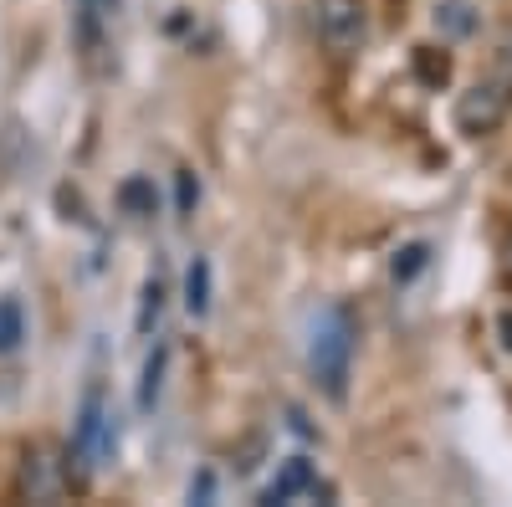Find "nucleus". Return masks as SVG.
<instances>
[{"label": "nucleus", "mask_w": 512, "mask_h": 507, "mask_svg": "<svg viewBox=\"0 0 512 507\" xmlns=\"http://www.w3.org/2000/svg\"><path fill=\"white\" fill-rule=\"evenodd\" d=\"M175 185H180V210L190 216V210L200 205V180L190 175V169H180V175H175Z\"/></svg>", "instance_id": "nucleus-15"}, {"label": "nucleus", "mask_w": 512, "mask_h": 507, "mask_svg": "<svg viewBox=\"0 0 512 507\" xmlns=\"http://www.w3.org/2000/svg\"><path fill=\"white\" fill-rule=\"evenodd\" d=\"M210 497H216V477L200 472V477L190 482V502H210Z\"/></svg>", "instance_id": "nucleus-16"}, {"label": "nucleus", "mask_w": 512, "mask_h": 507, "mask_svg": "<svg viewBox=\"0 0 512 507\" xmlns=\"http://www.w3.org/2000/svg\"><path fill=\"white\" fill-rule=\"evenodd\" d=\"M507 267H512V241H507Z\"/></svg>", "instance_id": "nucleus-19"}, {"label": "nucleus", "mask_w": 512, "mask_h": 507, "mask_svg": "<svg viewBox=\"0 0 512 507\" xmlns=\"http://www.w3.org/2000/svg\"><path fill=\"white\" fill-rule=\"evenodd\" d=\"M497 72H502V77H512V31L497 41Z\"/></svg>", "instance_id": "nucleus-18"}, {"label": "nucleus", "mask_w": 512, "mask_h": 507, "mask_svg": "<svg viewBox=\"0 0 512 507\" xmlns=\"http://www.w3.org/2000/svg\"><path fill=\"white\" fill-rule=\"evenodd\" d=\"M497 344H502V354H512V303L497 313Z\"/></svg>", "instance_id": "nucleus-17"}, {"label": "nucleus", "mask_w": 512, "mask_h": 507, "mask_svg": "<svg viewBox=\"0 0 512 507\" xmlns=\"http://www.w3.org/2000/svg\"><path fill=\"white\" fill-rule=\"evenodd\" d=\"M118 205H123V216H134V221H149L154 210H159L154 180H144V175H134V180H123V185H118Z\"/></svg>", "instance_id": "nucleus-7"}, {"label": "nucleus", "mask_w": 512, "mask_h": 507, "mask_svg": "<svg viewBox=\"0 0 512 507\" xmlns=\"http://www.w3.org/2000/svg\"><path fill=\"white\" fill-rule=\"evenodd\" d=\"M67 461H57L47 446H31L21 456V477H16V492L31 497V502H57L67 492Z\"/></svg>", "instance_id": "nucleus-5"}, {"label": "nucleus", "mask_w": 512, "mask_h": 507, "mask_svg": "<svg viewBox=\"0 0 512 507\" xmlns=\"http://www.w3.org/2000/svg\"><path fill=\"white\" fill-rule=\"evenodd\" d=\"M425 267H431V241H405L395 257H390V277L405 287V282H415Z\"/></svg>", "instance_id": "nucleus-8"}, {"label": "nucleus", "mask_w": 512, "mask_h": 507, "mask_svg": "<svg viewBox=\"0 0 512 507\" xmlns=\"http://www.w3.org/2000/svg\"><path fill=\"white\" fill-rule=\"evenodd\" d=\"M313 31L328 52L349 57L364 47L369 36V16H364V0H313Z\"/></svg>", "instance_id": "nucleus-3"}, {"label": "nucleus", "mask_w": 512, "mask_h": 507, "mask_svg": "<svg viewBox=\"0 0 512 507\" xmlns=\"http://www.w3.org/2000/svg\"><path fill=\"white\" fill-rule=\"evenodd\" d=\"M159 313H164V282L149 277V282H144V308H139V333H144V338H149V328L159 323Z\"/></svg>", "instance_id": "nucleus-13"}, {"label": "nucleus", "mask_w": 512, "mask_h": 507, "mask_svg": "<svg viewBox=\"0 0 512 507\" xmlns=\"http://www.w3.org/2000/svg\"><path fill=\"white\" fill-rule=\"evenodd\" d=\"M507 113H512V77L492 72V77L477 82V88H466V93L456 98V129H461L466 139H487V134L502 129Z\"/></svg>", "instance_id": "nucleus-2"}, {"label": "nucleus", "mask_w": 512, "mask_h": 507, "mask_svg": "<svg viewBox=\"0 0 512 507\" xmlns=\"http://www.w3.org/2000/svg\"><path fill=\"white\" fill-rule=\"evenodd\" d=\"M308 369H313V385L344 405L349 400V379H354V318L344 303H328L318 318H313V333H308Z\"/></svg>", "instance_id": "nucleus-1"}, {"label": "nucleus", "mask_w": 512, "mask_h": 507, "mask_svg": "<svg viewBox=\"0 0 512 507\" xmlns=\"http://www.w3.org/2000/svg\"><path fill=\"white\" fill-rule=\"evenodd\" d=\"M185 308H190V318L210 313V262L205 257H195L190 272H185Z\"/></svg>", "instance_id": "nucleus-10"}, {"label": "nucleus", "mask_w": 512, "mask_h": 507, "mask_svg": "<svg viewBox=\"0 0 512 507\" xmlns=\"http://www.w3.org/2000/svg\"><path fill=\"white\" fill-rule=\"evenodd\" d=\"M415 67H420V77L431 82V88H441V82L451 77V57H436L431 47H420V52H415Z\"/></svg>", "instance_id": "nucleus-14"}, {"label": "nucleus", "mask_w": 512, "mask_h": 507, "mask_svg": "<svg viewBox=\"0 0 512 507\" xmlns=\"http://www.w3.org/2000/svg\"><path fill=\"white\" fill-rule=\"evenodd\" d=\"M26 338V308L16 298H0V354H16Z\"/></svg>", "instance_id": "nucleus-11"}, {"label": "nucleus", "mask_w": 512, "mask_h": 507, "mask_svg": "<svg viewBox=\"0 0 512 507\" xmlns=\"http://www.w3.org/2000/svg\"><path fill=\"white\" fill-rule=\"evenodd\" d=\"M164 369H169V344H154V354L144 359V379H139V410H154L159 405Z\"/></svg>", "instance_id": "nucleus-9"}, {"label": "nucleus", "mask_w": 512, "mask_h": 507, "mask_svg": "<svg viewBox=\"0 0 512 507\" xmlns=\"http://www.w3.org/2000/svg\"><path fill=\"white\" fill-rule=\"evenodd\" d=\"M436 26L441 31H451V36H472V16H466V0H441L436 6Z\"/></svg>", "instance_id": "nucleus-12"}, {"label": "nucleus", "mask_w": 512, "mask_h": 507, "mask_svg": "<svg viewBox=\"0 0 512 507\" xmlns=\"http://www.w3.org/2000/svg\"><path fill=\"white\" fill-rule=\"evenodd\" d=\"M262 502L267 507H277V502H333V487L318 482V467L308 456H287L277 467V477L262 487Z\"/></svg>", "instance_id": "nucleus-4"}, {"label": "nucleus", "mask_w": 512, "mask_h": 507, "mask_svg": "<svg viewBox=\"0 0 512 507\" xmlns=\"http://www.w3.org/2000/svg\"><path fill=\"white\" fill-rule=\"evenodd\" d=\"M72 6H77V41H82V52H98L103 21L118 11V0H72Z\"/></svg>", "instance_id": "nucleus-6"}]
</instances>
